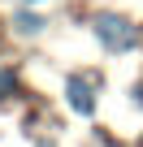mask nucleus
I'll return each mask as SVG.
<instances>
[{
    "label": "nucleus",
    "instance_id": "f257e3e1",
    "mask_svg": "<svg viewBox=\"0 0 143 147\" xmlns=\"http://www.w3.org/2000/svg\"><path fill=\"white\" fill-rule=\"evenodd\" d=\"M96 39H100L104 48H113V52H130V48L139 43V30H134L126 18H117V13H100V18H96Z\"/></svg>",
    "mask_w": 143,
    "mask_h": 147
},
{
    "label": "nucleus",
    "instance_id": "f03ea898",
    "mask_svg": "<svg viewBox=\"0 0 143 147\" xmlns=\"http://www.w3.org/2000/svg\"><path fill=\"white\" fill-rule=\"evenodd\" d=\"M69 108L74 113H83V117H91L96 113V95H91V82H83V78H69Z\"/></svg>",
    "mask_w": 143,
    "mask_h": 147
},
{
    "label": "nucleus",
    "instance_id": "7ed1b4c3",
    "mask_svg": "<svg viewBox=\"0 0 143 147\" xmlns=\"http://www.w3.org/2000/svg\"><path fill=\"white\" fill-rule=\"evenodd\" d=\"M9 91H13V74H9V69H0V100H5Z\"/></svg>",
    "mask_w": 143,
    "mask_h": 147
},
{
    "label": "nucleus",
    "instance_id": "20e7f679",
    "mask_svg": "<svg viewBox=\"0 0 143 147\" xmlns=\"http://www.w3.org/2000/svg\"><path fill=\"white\" fill-rule=\"evenodd\" d=\"M22 30H39V18L35 13H22Z\"/></svg>",
    "mask_w": 143,
    "mask_h": 147
}]
</instances>
